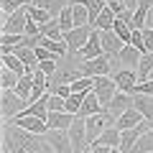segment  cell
<instances>
[{
	"label": "cell",
	"instance_id": "obj_1",
	"mask_svg": "<svg viewBox=\"0 0 153 153\" xmlns=\"http://www.w3.org/2000/svg\"><path fill=\"white\" fill-rule=\"evenodd\" d=\"M3 153H56L46 135H33L23 128L5 123L3 125Z\"/></svg>",
	"mask_w": 153,
	"mask_h": 153
},
{
	"label": "cell",
	"instance_id": "obj_2",
	"mask_svg": "<svg viewBox=\"0 0 153 153\" xmlns=\"http://www.w3.org/2000/svg\"><path fill=\"white\" fill-rule=\"evenodd\" d=\"M92 31H94L92 26H76V28H71V31L64 33V44H66V49H69V56H66V59H74V56L87 46Z\"/></svg>",
	"mask_w": 153,
	"mask_h": 153
},
{
	"label": "cell",
	"instance_id": "obj_3",
	"mask_svg": "<svg viewBox=\"0 0 153 153\" xmlns=\"http://www.w3.org/2000/svg\"><path fill=\"white\" fill-rule=\"evenodd\" d=\"M26 107H28V102L21 100L13 89H3V97H0V112H3V120H5V123L16 120Z\"/></svg>",
	"mask_w": 153,
	"mask_h": 153
},
{
	"label": "cell",
	"instance_id": "obj_4",
	"mask_svg": "<svg viewBox=\"0 0 153 153\" xmlns=\"http://www.w3.org/2000/svg\"><path fill=\"white\" fill-rule=\"evenodd\" d=\"M148 130H153V125H151L148 120H143L138 128H130V130H120V148H117V151H123V153H133L135 143L140 140V138L146 135Z\"/></svg>",
	"mask_w": 153,
	"mask_h": 153
},
{
	"label": "cell",
	"instance_id": "obj_5",
	"mask_svg": "<svg viewBox=\"0 0 153 153\" xmlns=\"http://www.w3.org/2000/svg\"><path fill=\"white\" fill-rule=\"evenodd\" d=\"M110 66H112V59L107 54L105 56H97V59H89V61H82L79 69H82V76H89V79H97V76H107Z\"/></svg>",
	"mask_w": 153,
	"mask_h": 153
},
{
	"label": "cell",
	"instance_id": "obj_6",
	"mask_svg": "<svg viewBox=\"0 0 153 153\" xmlns=\"http://www.w3.org/2000/svg\"><path fill=\"white\" fill-rule=\"evenodd\" d=\"M66 133H69V140H71L74 153H87V148H89V140H87V123H84L82 117H76L74 125H71Z\"/></svg>",
	"mask_w": 153,
	"mask_h": 153
},
{
	"label": "cell",
	"instance_id": "obj_7",
	"mask_svg": "<svg viewBox=\"0 0 153 153\" xmlns=\"http://www.w3.org/2000/svg\"><path fill=\"white\" fill-rule=\"evenodd\" d=\"M115 84H117V92H125L130 94V97H135V87H138V71L135 69H120V71H115L112 74Z\"/></svg>",
	"mask_w": 153,
	"mask_h": 153
},
{
	"label": "cell",
	"instance_id": "obj_8",
	"mask_svg": "<svg viewBox=\"0 0 153 153\" xmlns=\"http://www.w3.org/2000/svg\"><path fill=\"white\" fill-rule=\"evenodd\" d=\"M94 94L100 97V102H102V107H107L110 102H112V97L117 94V84H115L112 76H97L94 79Z\"/></svg>",
	"mask_w": 153,
	"mask_h": 153
},
{
	"label": "cell",
	"instance_id": "obj_9",
	"mask_svg": "<svg viewBox=\"0 0 153 153\" xmlns=\"http://www.w3.org/2000/svg\"><path fill=\"white\" fill-rule=\"evenodd\" d=\"M26 26H28V13H26V8L16 10L13 16H8V18H3V33L26 36Z\"/></svg>",
	"mask_w": 153,
	"mask_h": 153
},
{
	"label": "cell",
	"instance_id": "obj_10",
	"mask_svg": "<svg viewBox=\"0 0 153 153\" xmlns=\"http://www.w3.org/2000/svg\"><path fill=\"white\" fill-rule=\"evenodd\" d=\"M79 59L82 61H89V59H97V56H105V49H102V33L94 28L92 31V36H89V41H87V46H84L82 51H79Z\"/></svg>",
	"mask_w": 153,
	"mask_h": 153
},
{
	"label": "cell",
	"instance_id": "obj_11",
	"mask_svg": "<svg viewBox=\"0 0 153 153\" xmlns=\"http://www.w3.org/2000/svg\"><path fill=\"white\" fill-rule=\"evenodd\" d=\"M13 125L23 128V130L33 133V135H46L49 133V125H46V120H41V117H26V115H18L16 120H10Z\"/></svg>",
	"mask_w": 153,
	"mask_h": 153
},
{
	"label": "cell",
	"instance_id": "obj_12",
	"mask_svg": "<svg viewBox=\"0 0 153 153\" xmlns=\"http://www.w3.org/2000/svg\"><path fill=\"white\" fill-rule=\"evenodd\" d=\"M46 140H49V146L54 148L56 153H74L71 140H69V133H66V130H49V133H46Z\"/></svg>",
	"mask_w": 153,
	"mask_h": 153
},
{
	"label": "cell",
	"instance_id": "obj_13",
	"mask_svg": "<svg viewBox=\"0 0 153 153\" xmlns=\"http://www.w3.org/2000/svg\"><path fill=\"white\" fill-rule=\"evenodd\" d=\"M140 56H143V54L135 49V46H130V44H128V46H123V49H120L117 59H112V61H117V64H120L123 69H135V71H138V64H140Z\"/></svg>",
	"mask_w": 153,
	"mask_h": 153
},
{
	"label": "cell",
	"instance_id": "obj_14",
	"mask_svg": "<svg viewBox=\"0 0 153 153\" xmlns=\"http://www.w3.org/2000/svg\"><path fill=\"white\" fill-rule=\"evenodd\" d=\"M130 107H133V97H130V94H125V92H117L112 97V102L107 105V112H110V117L117 120V117H120L123 112H128Z\"/></svg>",
	"mask_w": 153,
	"mask_h": 153
},
{
	"label": "cell",
	"instance_id": "obj_15",
	"mask_svg": "<svg viewBox=\"0 0 153 153\" xmlns=\"http://www.w3.org/2000/svg\"><path fill=\"white\" fill-rule=\"evenodd\" d=\"M102 112H105V107H102V102H100V97L94 92H89L87 97H84V102H82V110L76 112V117L87 120V117H92V115H102Z\"/></svg>",
	"mask_w": 153,
	"mask_h": 153
},
{
	"label": "cell",
	"instance_id": "obj_16",
	"mask_svg": "<svg viewBox=\"0 0 153 153\" xmlns=\"http://www.w3.org/2000/svg\"><path fill=\"white\" fill-rule=\"evenodd\" d=\"M74 120L76 115H69V112H49L46 125H49V130H69L74 125Z\"/></svg>",
	"mask_w": 153,
	"mask_h": 153
},
{
	"label": "cell",
	"instance_id": "obj_17",
	"mask_svg": "<svg viewBox=\"0 0 153 153\" xmlns=\"http://www.w3.org/2000/svg\"><path fill=\"white\" fill-rule=\"evenodd\" d=\"M100 33H102V49H105V54H107L110 59H117V54H120V49L125 44L117 38L115 31H100Z\"/></svg>",
	"mask_w": 153,
	"mask_h": 153
},
{
	"label": "cell",
	"instance_id": "obj_18",
	"mask_svg": "<svg viewBox=\"0 0 153 153\" xmlns=\"http://www.w3.org/2000/svg\"><path fill=\"white\" fill-rule=\"evenodd\" d=\"M143 120H146V117H143L135 107H130L128 112H123L120 117L115 120V128H117V130H130V128H138Z\"/></svg>",
	"mask_w": 153,
	"mask_h": 153
},
{
	"label": "cell",
	"instance_id": "obj_19",
	"mask_svg": "<svg viewBox=\"0 0 153 153\" xmlns=\"http://www.w3.org/2000/svg\"><path fill=\"white\" fill-rule=\"evenodd\" d=\"M76 79H82V69L74 66V64H66V66H61V69L56 71L54 84H74Z\"/></svg>",
	"mask_w": 153,
	"mask_h": 153
},
{
	"label": "cell",
	"instance_id": "obj_20",
	"mask_svg": "<svg viewBox=\"0 0 153 153\" xmlns=\"http://www.w3.org/2000/svg\"><path fill=\"white\" fill-rule=\"evenodd\" d=\"M105 120H107L105 115H92V117L84 120V123H87V140H89V146L105 133Z\"/></svg>",
	"mask_w": 153,
	"mask_h": 153
},
{
	"label": "cell",
	"instance_id": "obj_21",
	"mask_svg": "<svg viewBox=\"0 0 153 153\" xmlns=\"http://www.w3.org/2000/svg\"><path fill=\"white\" fill-rule=\"evenodd\" d=\"M38 8H44L46 13H49L51 18H59L61 13H64V8L74 5V0H36Z\"/></svg>",
	"mask_w": 153,
	"mask_h": 153
},
{
	"label": "cell",
	"instance_id": "obj_22",
	"mask_svg": "<svg viewBox=\"0 0 153 153\" xmlns=\"http://www.w3.org/2000/svg\"><path fill=\"white\" fill-rule=\"evenodd\" d=\"M133 107L153 125V97H148V94H135V97H133Z\"/></svg>",
	"mask_w": 153,
	"mask_h": 153
},
{
	"label": "cell",
	"instance_id": "obj_23",
	"mask_svg": "<svg viewBox=\"0 0 153 153\" xmlns=\"http://www.w3.org/2000/svg\"><path fill=\"white\" fill-rule=\"evenodd\" d=\"M21 115H26V117H41V120H46V117H49V94H46V97H41L38 102L28 105V107L23 110Z\"/></svg>",
	"mask_w": 153,
	"mask_h": 153
},
{
	"label": "cell",
	"instance_id": "obj_24",
	"mask_svg": "<svg viewBox=\"0 0 153 153\" xmlns=\"http://www.w3.org/2000/svg\"><path fill=\"white\" fill-rule=\"evenodd\" d=\"M23 38L26 36H16V33H3L0 36V51L3 54H16L23 46Z\"/></svg>",
	"mask_w": 153,
	"mask_h": 153
},
{
	"label": "cell",
	"instance_id": "obj_25",
	"mask_svg": "<svg viewBox=\"0 0 153 153\" xmlns=\"http://www.w3.org/2000/svg\"><path fill=\"white\" fill-rule=\"evenodd\" d=\"M92 146H105V148H120V130L117 128H105V133L92 143Z\"/></svg>",
	"mask_w": 153,
	"mask_h": 153
},
{
	"label": "cell",
	"instance_id": "obj_26",
	"mask_svg": "<svg viewBox=\"0 0 153 153\" xmlns=\"http://www.w3.org/2000/svg\"><path fill=\"white\" fill-rule=\"evenodd\" d=\"M3 66H5V69H10V71H16L18 76H26V74H33V71L28 69V66L23 64V61L18 59L16 54H3Z\"/></svg>",
	"mask_w": 153,
	"mask_h": 153
},
{
	"label": "cell",
	"instance_id": "obj_27",
	"mask_svg": "<svg viewBox=\"0 0 153 153\" xmlns=\"http://www.w3.org/2000/svg\"><path fill=\"white\" fill-rule=\"evenodd\" d=\"M13 92H16L21 100H26V102L31 105V94H33V74L21 76V82H18V87L13 89Z\"/></svg>",
	"mask_w": 153,
	"mask_h": 153
},
{
	"label": "cell",
	"instance_id": "obj_28",
	"mask_svg": "<svg viewBox=\"0 0 153 153\" xmlns=\"http://www.w3.org/2000/svg\"><path fill=\"white\" fill-rule=\"evenodd\" d=\"M41 36H44V38H51V41H64V31H61V26H59L56 18H51L46 26H41Z\"/></svg>",
	"mask_w": 153,
	"mask_h": 153
},
{
	"label": "cell",
	"instance_id": "obj_29",
	"mask_svg": "<svg viewBox=\"0 0 153 153\" xmlns=\"http://www.w3.org/2000/svg\"><path fill=\"white\" fill-rule=\"evenodd\" d=\"M26 13H28V18H31L33 23H38V26H46V23L51 21V16L44 10V8H38L36 3H28V5H26Z\"/></svg>",
	"mask_w": 153,
	"mask_h": 153
},
{
	"label": "cell",
	"instance_id": "obj_30",
	"mask_svg": "<svg viewBox=\"0 0 153 153\" xmlns=\"http://www.w3.org/2000/svg\"><path fill=\"white\" fill-rule=\"evenodd\" d=\"M71 16H74V28L76 26H89V10L84 3H74L71 5Z\"/></svg>",
	"mask_w": 153,
	"mask_h": 153
},
{
	"label": "cell",
	"instance_id": "obj_31",
	"mask_svg": "<svg viewBox=\"0 0 153 153\" xmlns=\"http://www.w3.org/2000/svg\"><path fill=\"white\" fill-rule=\"evenodd\" d=\"M151 74H153V54H143L140 64H138V79L146 82V79H151Z\"/></svg>",
	"mask_w": 153,
	"mask_h": 153
},
{
	"label": "cell",
	"instance_id": "obj_32",
	"mask_svg": "<svg viewBox=\"0 0 153 153\" xmlns=\"http://www.w3.org/2000/svg\"><path fill=\"white\" fill-rule=\"evenodd\" d=\"M112 31L117 33V38H120L123 44H130V38H133V26L130 23H125V21H120V18H117V21H115V26H112Z\"/></svg>",
	"mask_w": 153,
	"mask_h": 153
},
{
	"label": "cell",
	"instance_id": "obj_33",
	"mask_svg": "<svg viewBox=\"0 0 153 153\" xmlns=\"http://www.w3.org/2000/svg\"><path fill=\"white\" fill-rule=\"evenodd\" d=\"M31 0H0V10H3V18L13 16L16 10H21V8H26Z\"/></svg>",
	"mask_w": 153,
	"mask_h": 153
},
{
	"label": "cell",
	"instance_id": "obj_34",
	"mask_svg": "<svg viewBox=\"0 0 153 153\" xmlns=\"http://www.w3.org/2000/svg\"><path fill=\"white\" fill-rule=\"evenodd\" d=\"M18 82H21V76H18L16 71H10V69L3 66V71H0V87L3 89H16Z\"/></svg>",
	"mask_w": 153,
	"mask_h": 153
},
{
	"label": "cell",
	"instance_id": "obj_35",
	"mask_svg": "<svg viewBox=\"0 0 153 153\" xmlns=\"http://www.w3.org/2000/svg\"><path fill=\"white\" fill-rule=\"evenodd\" d=\"M87 94H89V92H76V94H71V97L66 100V112H69V115H76L79 110H82V102H84Z\"/></svg>",
	"mask_w": 153,
	"mask_h": 153
},
{
	"label": "cell",
	"instance_id": "obj_36",
	"mask_svg": "<svg viewBox=\"0 0 153 153\" xmlns=\"http://www.w3.org/2000/svg\"><path fill=\"white\" fill-rule=\"evenodd\" d=\"M133 153H153V130H148L146 135H143L140 140L135 143V148H133Z\"/></svg>",
	"mask_w": 153,
	"mask_h": 153
},
{
	"label": "cell",
	"instance_id": "obj_37",
	"mask_svg": "<svg viewBox=\"0 0 153 153\" xmlns=\"http://www.w3.org/2000/svg\"><path fill=\"white\" fill-rule=\"evenodd\" d=\"M56 21H59V26H61V31H71V28H74V16H71V5L69 8H64V13H61L59 18H56Z\"/></svg>",
	"mask_w": 153,
	"mask_h": 153
},
{
	"label": "cell",
	"instance_id": "obj_38",
	"mask_svg": "<svg viewBox=\"0 0 153 153\" xmlns=\"http://www.w3.org/2000/svg\"><path fill=\"white\" fill-rule=\"evenodd\" d=\"M49 112H66V100L59 94H49Z\"/></svg>",
	"mask_w": 153,
	"mask_h": 153
},
{
	"label": "cell",
	"instance_id": "obj_39",
	"mask_svg": "<svg viewBox=\"0 0 153 153\" xmlns=\"http://www.w3.org/2000/svg\"><path fill=\"white\" fill-rule=\"evenodd\" d=\"M38 71H44L46 76H56V71H59V66H56V59H49V61H41L38 64Z\"/></svg>",
	"mask_w": 153,
	"mask_h": 153
},
{
	"label": "cell",
	"instance_id": "obj_40",
	"mask_svg": "<svg viewBox=\"0 0 153 153\" xmlns=\"http://www.w3.org/2000/svg\"><path fill=\"white\" fill-rule=\"evenodd\" d=\"M130 46H135L140 54H146V41H143V31H133V38H130Z\"/></svg>",
	"mask_w": 153,
	"mask_h": 153
},
{
	"label": "cell",
	"instance_id": "obj_41",
	"mask_svg": "<svg viewBox=\"0 0 153 153\" xmlns=\"http://www.w3.org/2000/svg\"><path fill=\"white\" fill-rule=\"evenodd\" d=\"M135 94H148V97H153V79L138 82V87H135Z\"/></svg>",
	"mask_w": 153,
	"mask_h": 153
},
{
	"label": "cell",
	"instance_id": "obj_42",
	"mask_svg": "<svg viewBox=\"0 0 153 153\" xmlns=\"http://www.w3.org/2000/svg\"><path fill=\"white\" fill-rule=\"evenodd\" d=\"M143 41H146V54H153V28H140Z\"/></svg>",
	"mask_w": 153,
	"mask_h": 153
},
{
	"label": "cell",
	"instance_id": "obj_43",
	"mask_svg": "<svg viewBox=\"0 0 153 153\" xmlns=\"http://www.w3.org/2000/svg\"><path fill=\"white\" fill-rule=\"evenodd\" d=\"M89 153H115V148H105V146H89Z\"/></svg>",
	"mask_w": 153,
	"mask_h": 153
},
{
	"label": "cell",
	"instance_id": "obj_44",
	"mask_svg": "<svg viewBox=\"0 0 153 153\" xmlns=\"http://www.w3.org/2000/svg\"><path fill=\"white\" fill-rule=\"evenodd\" d=\"M146 28H153V8L148 10V18H146Z\"/></svg>",
	"mask_w": 153,
	"mask_h": 153
},
{
	"label": "cell",
	"instance_id": "obj_45",
	"mask_svg": "<svg viewBox=\"0 0 153 153\" xmlns=\"http://www.w3.org/2000/svg\"><path fill=\"white\" fill-rule=\"evenodd\" d=\"M115 153H123V151H117V148H115Z\"/></svg>",
	"mask_w": 153,
	"mask_h": 153
},
{
	"label": "cell",
	"instance_id": "obj_46",
	"mask_svg": "<svg viewBox=\"0 0 153 153\" xmlns=\"http://www.w3.org/2000/svg\"><path fill=\"white\" fill-rule=\"evenodd\" d=\"M31 3H36V0H31Z\"/></svg>",
	"mask_w": 153,
	"mask_h": 153
},
{
	"label": "cell",
	"instance_id": "obj_47",
	"mask_svg": "<svg viewBox=\"0 0 153 153\" xmlns=\"http://www.w3.org/2000/svg\"><path fill=\"white\" fill-rule=\"evenodd\" d=\"M151 79H153V74H151Z\"/></svg>",
	"mask_w": 153,
	"mask_h": 153
},
{
	"label": "cell",
	"instance_id": "obj_48",
	"mask_svg": "<svg viewBox=\"0 0 153 153\" xmlns=\"http://www.w3.org/2000/svg\"><path fill=\"white\" fill-rule=\"evenodd\" d=\"M87 153H89V151H87Z\"/></svg>",
	"mask_w": 153,
	"mask_h": 153
}]
</instances>
